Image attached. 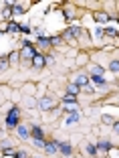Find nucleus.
<instances>
[{
  "mask_svg": "<svg viewBox=\"0 0 119 158\" xmlns=\"http://www.w3.org/2000/svg\"><path fill=\"white\" fill-rule=\"evenodd\" d=\"M6 126H8V128H16L18 126V109L16 107H12L10 114L6 116Z\"/></svg>",
  "mask_w": 119,
  "mask_h": 158,
  "instance_id": "f257e3e1",
  "label": "nucleus"
},
{
  "mask_svg": "<svg viewBox=\"0 0 119 158\" xmlns=\"http://www.w3.org/2000/svg\"><path fill=\"white\" fill-rule=\"evenodd\" d=\"M20 57H22V59H34V57H36V51H34V47H30V45L26 43V45H24V49L20 51Z\"/></svg>",
  "mask_w": 119,
  "mask_h": 158,
  "instance_id": "f03ea898",
  "label": "nucleus"
},
{
  "mask_svg": "<svg viewBox=\"0 0 119 158\" xmlns=\"http://www.w3.org/2000/svg\"><path fill=\"white\" fill-rule=\"evenodd\" d=\"M67 39H79L81 36V29H77V26H73V29H69L67 31Z\"/></svg>",
  "mask_w": 119,
  "mask_h": 158,
  "instance_id": "7ed1b4c3",
  "label": "nucleus"
},
{
  "mask_svg": "<svg viewBox=\"0 0 119 158\" xmlns=\"http://www.w3.org/2000/svg\"><path fill=\"white\" fill-rule=\"evenodd\" d=\"M52 99H49V97H42V99H40V102H38V107H40V109H51L52 107Z\"/></svg>",
  "mask_w": 119,
  "mask_h": 158,
  "instance_id": "20e7f679",
  "label": "nucleus"
},
{
  "mask_svg": "<svg viewBox=\"0 0 119 158\" xmlns=\"http://www.w3.org/2000/svg\"><path fill=\"white\" fill-rule=\"evenodd\" d=\"M87 81H89L87 75H77V77H75V85H79V87H85Z\"/></svg>",
  "mask_w": 119,
  "mask_h": 158,
  "instance_id": "39448f33",
  "label": "nucleus"
},
{
  "mask_svg": "<svg viewBox=\"0 0 119 158\" xmlns=\"http://www.w3.org/2000/svg\"><path fill=\"white\" fill-rule=\"evenodd\" d=\"M55 144H57V148H59L63 154H67V156L71 154V146H69V144H65V142H55Z\"/></svg>",
  "mask_w": 119,
  "mask_h": 158,
  "instance_id": "423d86ee",
  "label": "nucleus"
},
{
  "mask_svg": "<svg viewBox=\"0 0 119 158\" xmlns=\"http://www.w3.org/2000/svg\"><path fill=\"white\" fill-rule=\"evenodd\" d=\"M16 132H18V136H20L22 140L28 138V128H26V126H16Z\"/></svg>",
  "mask_w": 119,
  "mask_h": 158,
  "instance_id": "0eeeda50",
  "label": "nucleus"
},
{
  "mask_svg": "<svg viewBox=\"0 0 119 158\" xmlns=\"http://www.w3.org/2000/svg\"><path fill=\"white\" fill-rule=\"evenodd\" d=\"M33 65H34V67H36V69H40V67L45 65V57H40V55H36V57H34V59H33Z\"/></svg>",
  "mask_w": 119,
  "mask_h": 158,
  "instance_id": "6e6552de",
  "label": "nucleus"
},
{
  "mask_svg": "<svg viewBox=\"0 0 119 158\" xmlns=\"http://www.w3.org/2000/svg\"><path fill=\"white\" fill-rule=\"evenodd\" d=\"M77 122H79V114H71L67 120H65V124H67V126H71V124H77Z\"/></svg>",
  "mask_w": 119,
  "mask_h": 158,
  "instance_id": "1a4fd4ad",
  "label": "nucleus"
},
{
  "mask_svg": "<svg viewBox=\"0 0 119 158\" xmlns=\"http://www.w3.org/2000/svg\"><path fill=\"white\" fill-rule=\"evenodd\" d=\"M45 150H47L49 154H52V152H57L59 148H57V144H51V142H47V144H45Z\"/></svg>",
  "mask_w": 119,
  "mask_h": 158,
  "instance_id": "9d476101",
  "label": "nucleus"
},
{
  "mask_svg": "<svg viewBox=\"0 0 119 158\" xmlns=\"http://www.w3.org/2000/svg\"><path fill=\"white\" fill-rule=\"evenodd\" d=\"M6 31H8V33H18V31H20V26H18L16 22H10V24L6 26Z\"/></svg>",
  "mask_w": 119,
  "mask_h": 158,
  "instance_id": "9b49d317",
  "label": "nucleus"
},
{
  "mask_svg": "<svg viewBox=\"0 0 119 158\" xmlns=\"http://www.w3.org/2000/svg\"><path fill=\"white\" fill-rule=\"evenodd\" d=\"M63 102H65V104H73V102H77V95L67 93V95H63Z\"/></svg>",
  "mask_w": 119,
  "mask_h": 158,
  "instance_id": "f8f14e48",
  "label": "nucleus"
},
{
  "mask_svg": "<svg viewBox=\"0 0 119 158\" xmlns=\"http://www.w3.org/2000/svg\"><path fill=\"white\" fill-rule=\"evenodd\" d=\"M10 6H12V2H8V4L4 6V10H2V16H4V18L10 16Z\"/></svg>",
  "mask_w": 119,
  "mask_h": 158,
  "instance_id": "ddd939ff",
  "label": "nucleus"
},
{
  "mask_svg": "<svg viewBox=\"0 0 119 158\" xmlns=\"http://www.w3.org/2000/svg\"><path fill=\"white\" fill-rule=\"evenodd\" d=\"M91 81H93V83H97V85H105V79H103V77H99V75L91 77Z\"/></svg>",
  "mask_w": 119,
  "mask_h": 158,
  "instance_id": "4468645a",
  "label": "nucleus"
},
{
  "mask_svg": "<svg viewBox=\"0 0 119 158\" xmlns=\"http://www.w3.org/2000/svg\"><path fill=\"white\" fill-rule=\"evenodd\" d=\"M33 136H34V138H42V130H40L38 126H34V128H33Z\"/></svg>",
  "mask_w": 119,
  "mask_h": 158,
  "instance_id": "2eb2a0df",
  "label": "nucleus"
},
{
  "mask_svg": "<svg viewBox=\"0 0 119 158\" xmlns=\"http://www.w3.org/2000/svg\"><path fill=\"white\" fill-rule=\"evenodd\" d=\"M69 93H71V95H77V93H79V85L71 83V85H69Z\"/></svg>",
  "mask_w": 119,
  "mask_h": 158,
  "instance_id": "dca6fc26",
  "label": "nucleus"
},
{
  "mask_svg": "<svg viewBox=\"0 0 119 158\" xmlns=\"http://www.w3.org/2000/svg\"><path fill=\"white\" fill-rule=\"evenodd\" d=\"M6 67H8V59L6 57H0V71H4Z\"/></svg>",
  "mask_w": 119,
  "mask_h": 158,
  "instance_id": "f3484780",
  "label": "nucleus"
},
{
  "mask_svg": "<svg viewBox=\"0 0 119 158\" xmlns=\"http://www.w3.org/2000/svg\"><path fill=\"white\" fill-rule=\"evenodd\" d=\"M99 148H101L103 152H109V148H111V144H109V142H99Z\"/></svg>",
  "mask_w": 119,
  "mask_h": 158,
  "instance_id": "a211bd4d",
  "label": "nucleus"
},
{
  "mask_svg": "<svg viewBox=\"0 0 119 158\" xmlns=\"http://www.w3.org/2000/svg\"><path fill=\"white\" fill-rule=\"evenodd\" d=\"M95 18H97L99 22H105V20H109V16H107V14H103V12H97V14H95Z\"/></svg>",
  "mask_w": 119,
  "mask_h": 158,
  "instance_id": "6ab92c4d",
  "label": "nucleus"
},
{
  "mask_svg": "<svg viewBox=\"0 0 119 158\" xmlns=\"http://www.w3.org/2000/svg\"><path fill=\"white\" fill-rule=\"evenodd\" d=\"M12 8H14V12H16V14H24L22 6H20V4H16V2H12Z\"/></svg>",
  "mask_w": 119,
  "mask_h": 158,
  "instance_id": "aec40b11",
  "label": "nucleus"
},
{
  "mask_svg": "<svg viewBox=\"0 0 119 158\" xmlns=\"http://www.w3.org/2000/svg\"><path fill=\"white\" fill-rule=\"evenodd\" d=\"M65 112H67V114H77V105H67Z\"/></svg>",
  "mask_w": 119,
  "mask_h": 158,
  "instance_id": "412c9836",
  "label": "nucleus"
},
{
  "mask_svg": "<svg viewBox=\"0 0 119 158\" xmlns=\"http://www.w3.org/2000/svg\"><path fill=\"white\" fill-rule=\"evenodd\" d=\"M45 144H47V142H42V138H34V146H38V148H45Z\"/></svg>",
  "mask_w": 119,
  "mask_h": 158,
  "instance_id": "4be33fe9",
  "label": "nucleus"
},
{
  "mask_svg": "<svg viewBox=\"0 0 119 158\" xmlns=\"http://www.w3.org/2000/svg\"><path fill=\"white\" fill-rule=\"evenodd\" d=\"M87 152H89V154H97V146L89 144V146H87Z\"/></svg>",
  "mask_w": 119,
  "mask_h": 158,
  "instance_id": "5701e85b",
  "label": "nucleus"
},
{
  "mask_svg": "<svg viewBox=\"0 0 119 158\" xmlns=\"http://www.w3.org/2000/svg\"><path fill=\"white\" fill-rule=\"evenodd\" d=\"M93 75H99V77L103 75V69L99 67V65H95V67H93Z\"/></svg>",
  "mask_w": 119,
  "mask_h": 158,
  "instance_id": "b1692460",
  "label": "nucleus"
},
{
  "mask_svg": "<svg viewBox=\"0 0 119 158\" xmlns=\"http://www.w3.org/2000/svg\"><path fill=\"white\" fill-rule=\"evenodd\" d=\"M109 69H111V71H119V61H111Z\"/></svg>",
  "mask_w": 119,
  "mask_h": 158,
  "instance_id": "393cba45",
  "label": "nucleus"
},
{
  "mask_svg": "<svg viewBox=\"0 0 119 158\" xmlns=\"http://www.w3.org/2000/svg\"><path fill=\"white\" fill-rule=\"evenodd\" d=\"M105 35H109V36H115V35H117V31L109 26V29H105Z\"/></svg>",
  "mask_w": 119,
  "mask_h": 158,
  "instance_id": "a878e982",
  "label": "nucleus"
},
{
  "mask_svg": "<svg viewBox=\"0 0 119 158\" xmlns=\"http://www.w3.org/2000/svg\"><path fill=\"white\" fill-rule=\"evenodd\" d=\"M38 41H40V45H51V39H47V36H38Z\"/></svg>",
  "mask_w": 119,
  "mask_h": 158,
  "instance_id": "bb28decb",
  "label": "nucleus"
},
{
  "mask_svg": "<svg viewBox=\"0 0 119 158\" xmlns=\"http://www.w3.org/2000/svg\"><path fill=\"white\" fill-rule=\"evenodd\" d=\"M16 59H20V53H12V55L8 57V61H16Z\"/></svg>",
  "mask_w": 119,
  "mask_h": 158,
  "instance_id": "cd10ccee",
  "label": "nucleus"
},
{
  "mask_svg": "<svg viewBox=\"0 0 119 158\" xmlns=\"http://www.w3.org/2000/svg\"><path fill=\"white\" fill-rule=\"evenodd\" d=\"M83 91H85V93H95V91H93V87H91V85H89V83H87L85 87H83Z\"/></svg>",
  "mask_w": 119,
  "mask_h": 158,
  "instance_id": "c85d7f7f",
  "label": "nucleus"
},
{
  "mask_svg": "<svg viewBox=\"0 0 119 158\" xmlns=\"http://www.w3.org/2000/svg\"><path fill=\"white\" fill-rule=\"evenodd\" d=\"M4 154H6V156L12 154V156H14V150H12V148H4Z\"/></svg>",
  "mask_w": 119,
  "mask_h": 158,
  "instance_id": "c756f323",
  "label": "nucleus"
},
{
  "mask_svg": "<svg viewBox=\"0 0 119 158\" xmlns=\"http://www.w3.org/2000/svg\"><path fill=\"white\" fill-rule=\"evenodd\" d=\"M103 122H105V124H111V122H113V118H109V116H103Z\"/></svg>",
  "mask_w": 119,
  "mask_h": 158,
  "instance_id": "7c9ffc66",
  "label": "nucleus"
},
{
  "mask_svg": "<svg viewBox=\"0 0 119 158\" xmlns=\"http://www.w3.org/2000/svg\"><path fill=\"white\" fill-rule=\"evenodd\" d=\"M20 31H22V33H30V29H28V24H24V26H20Z\"/></svg>",
  "mask_w": 119,
  "mask_h": 158,
  "instance_id": "2f4dec72",
  "label": "nucleus"
},
{
  "mask_svg": "<svg viewBox=\"0 0 119 158\" xmlns=\"http://www.w3.org/2000/svg\"><path fill=\"white\" fill-rule=\"evenodd\" d=\"M16 156H18V158H26V152H18Z\"/></svg>",
  "mask_w": 119,
  "mask_h": 158,
  "instance_id": "473e14b6",
  "label": "nucleus"
},
{
  "mask_svg": "<svg viewBox=\"0 0 119 158\" xmlns=\"http://www.w3.org/2000/svg\"><path fill=\"white\" fill-rule=\"evenodd\" d=\"M115 132H117V134H119V122L115 124Z\"/></svg>",
  "mask_w": 119,
  "mask_h": 158,
  "instance_id": "72a5a7b5",
  "label": "nucleus"
}]
</instances>
